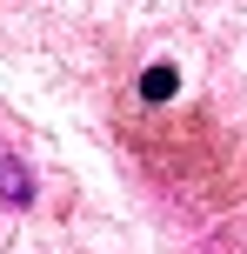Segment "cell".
I'll return each instance as SVG.
<instances>
[{"label": "cell", "mask_w": 247, "mask_h": 254, "mask_svg": "<svg viewBox=\"0 0 247 254\" xmlns=\"http://www.w3.org/2000/svg\"><path fill=\"white\" fill-rule=\"evenodd\" d=\"M34 201V174L13 147H0V207H27Z\"/></svg>", "instance_id": "cell-1"}, {"label": "cell", "mask_w": 247, "mask_h": 254, "mask_svg": "<svg viewBox=\"0 0 247 254\" xmlns=\"http://www.w3.org/2000/svg\"><path fill=\"white\" fill-rule=\"evenodd\" d=\"M174 87H181V74H174V67L167 61H160V67H147V74H141V101H174Z\"/></svg>", "instance_id": "cell-2"}]
</instances>
